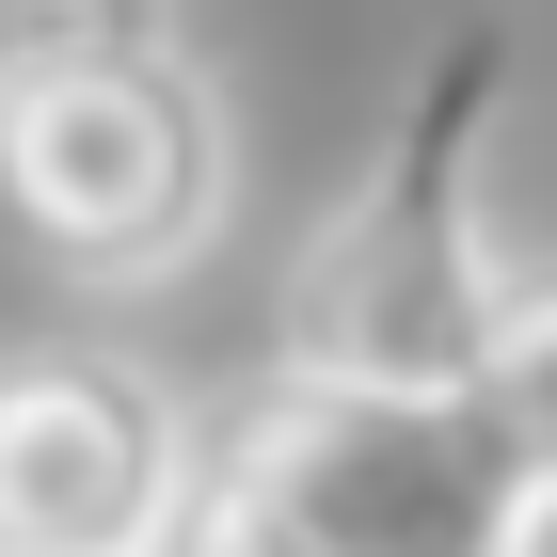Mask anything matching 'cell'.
<instances>
[{
	"label": "cell",
	"mask_w": 557,
	"mask_h": 557,
	"mask_svg": "<svg viewBox=\"0 0 557 557\" xmlns=\"http://www.w3.org/2000/svg\"><path fill=\"white\" fill-rule=\"evenodd\" d=\"M510 81H525L510 16H446L414 48L383 144L350 160V191L302 223V256H287L271 367H302V383H383V398H462L494 367L510 271H494V223H478V160L510 128Z\"/></svg>",
	"instance_id": "cell-1"
},
{
	"label": "cell",
	"mask_w": 557,
	"mask_h": 557,
	"mask_svg": "<svg viewBox=\"0 0 557 557\" xmlns=\"http://www.w3.org/2000/svg\"><path fill=\"white\" fill-rule=\"evenodd\" d=\"M525 446L494 398H383V383H302L271 367L239 414H208L191 510L160 557H510Z\"/></svg>",
	"instance_id": "cell-2"
},
{
	"label": "cell",
	"mask_w": 557,
	"mask_h": 557,
	"mask_svg": "<svg viewBox=\"0 0 557 557\" xmlns=\"http://www.w3.org/2000/svg\"><path fill=\"white\" fill-rule=\"evenodd\" d=\"M223 191H239V144H223V96L191 48H64V64H16V112H0V208L48 271L81 287H175V271L223 239Z\"/></svg>",
	"instance_id": "cell-3"
},
{
	"label": "cell",
	"mask_w": 557,
	"mask_h": 557,
	"mask_svg": "<svg viewBox=\"0 0 557 557\" xmlns=\"http://www.w3.org/2000/svg\"><path fill=\"white\" fill-rule=\"evenodd\" d=\"M208 430L144 350H16L0 367V557H160Z\"/></svg>",
	"instance_id": "cell-4"
},
{
	"label": "cell",
	"mask_w": 557,
	"mask_h": 557,
	"mask_svg": "<svg viewBox=\"0 0 557 557\" xmlns=\"http://www.w3.org/2000/svg\"><path fill=\"white\" fill-rule=\"evenodd\" d=\"M478 398H494V430L525 446V478L557 494V287H510V319H494V367H478Z\"/></svg>",
	"instance_id": "cell-5"
},
{
	"label": "cell",
	"mask_w": 557,
	"mask_h": 557,
	"mask_svg": "<svg viewBox=\"0 0 557 557\" xmlns=\"http://www.w3.org/2000/svg\"><path fill=\"white\" fill-rule=\"evenodd\" d=\"M175 0H0V48L16 64H64V48H160Z\"/></svg>",
	"instance_id": "cell-6"
},
{
	"label": "cell",
	"mask_w": 557,
	"mask_h": 557,
	"mask_svg": "<svg viewBox=\"0 0 557 557\" xmlns=\"http://www.w3.org/2000/svg\"><path fill=\"white\" fill-rule=\"evenodd\" d=\"M510 557H557V494H525V525H510Z\"/></svg>",
	"instance_id": "cell-7"
},
{
	"label": "cell",
	"mask_w": 557,
	"mask_h": 557,
	"mask_svg": "<svg viewBox=\"0 0 557 557\" xmlns=\"http://www.w3.org/2000/svg\"><path fill=\"white\" fill-rule=\"evenodd\" d=\"M0 112H16V48H0Z\"/></svg>",
	"instance_id": "cell-8"
}]
</instances>
